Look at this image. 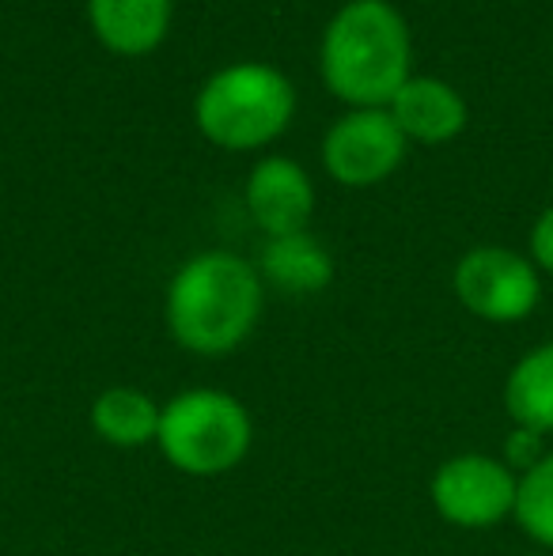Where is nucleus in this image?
I'll use <instances>...</instances> for the list:
<instances>
[{
	"label": "nucleus",
	"instance_id": "1",
	"mask_svg": "<svg viewBox=\"0 0 553 556\" xmlns=\"http://www.w3.org/2000/svg\"><path fill=\"white\" fill-rule=\"evenodd\" d=\"M266 311L259 265L231 250H201L175 269L163 300L167 333L193 356H228L243 349Z\"/></svg>",
	"mask_w": 553,
	"mask_h": 556
},
{
	"label": "nucleus",
	"instance_id": "2",
	"mask_svg": "<svg viewBox=\"0 0 553 556\" xmlns=\"http://www.w3.org/2000/svg\"><path fill=\"white\" fill-rule=\"evenodd\" d=\"M318 76L349 111L387 106L414 76L406 15L391 0H345L323 30Z\"/></svg>",
	"mask_w": 553,
	"mask_h": 556
},
{
	"label": "nucleus",
	"instance_id": "3",
	"mask_svg": "<svg viewBox=\"0 0 553 556\" xmlns=\"http://www.w3.org/2000/svg\"><path fill=\"white\" fill-rule=\"evenodd\" d=\"M296 117V88L277 65L236 61L205 76L193 99V125L224 152H262Z\"/></svg>",
	"mask_w": 553,
	"mask_h": 556
},
{
	"label": "nucleus",
	"instance_id": "4",
	"mask_svg": "<svg viewBox=\"0 0 553 556\" xmlns=\"http://www.w3.org/2000/svg\"><path fill=\"white\" fill-rule=\"evenodd\" d=\"M155 446L186 477H224L247 462L254 420L236 394L216 387L178 390L160 409Z\"/></svg>",
	"mask_w": 553,
	"mask_h": 556
},
{
	"label": "nucleus",
	"instance_id": "5",
	"mask_svg": "<svg viewBox=\"0 0 553 556\" xmlns=\"http://www.w3.org/2000/svg\"><path fill=\"white\" fill-rule=\"evenodd\" d=\"M455 300L489 326H516L535 315L542 300V273L512 247H474L451 273Z\"/></svg>",
	"mask_w": 553,
	"mask_h": 556
},
{
	"label": "nucleus",
	"instance_id": "6",
	"mask_svg": "<svg viewBox=\"0 0 553 556\" xmlns=\"http://www.w3.org/2000/svg\"><path fill=\"white\" fill-rule=\"evenodd\" d=\"M519 473L486 451L451 454L436 466L428 481V500L448 527L458 530H493L516 511Z\"/></svg>",
	"mask_w": 553,
	"mask_h": 556
},
{
	"label": "nucleus",
	"instance_id": "7",
	"mask_svg": "<svg viewBox=\"0 0 553 556\" xmlns=\"http://www.w3.org/2000/svg\"><path fill=\"white\" fill-rule=\"evenodd\" d=\"M410 140L387 106L345 111L323 137V170L345 190H368L406 163Z\"/></svg>",
	"mask_w": 553,
	"mask_h": 556
},
{
	"label": "nucleus",
	"instance_id": "8",
	"mask_svg": "<svg viewBox=\"0 0 553 556\" xmlns=\"http://www.w3.org/2000/svg\"><path fill=\"white\" fill-rule=\"evenodd\" d=\"M247 213L266 231V239L307 231L315 213V182L311 175L288 155H266L251 167L243 186Z\"/></svg>",
	"mask_w": 553,
	"mask_h": 556
},
{
	"label": "nucleus",
	"instance_id": "9",
	"mask_svg": "<svg viewBox=\"0 0 553 556\" xmlns=\"http://www.w3.org/2000/svg\"><path fill=\"white\" fill-rule=\"evenodd\" d=\"M387 114L402 129L410 144L440 148L455 140L470 122L466 99L440 76H410L399 88V96L387 103Z\"/></svg>",
	"mask_w": 553,
	"mask_h": 556
},
{
	"label": "nucleus",
	"instance_id": "10",
	"mask_svg": "<svg viewBox=\"0 0 553 556\" xmlns=\"http://www.w3.org/2000/svg\"><path fill=\"white\" fill-rule=\"evenodd\" d=\"M96 42L114 58H148L163 46L175 0H84Z\"/></svg>",
	"mask_w": 553,
	"mask_h": 556
},
{
	"label": "nucleus",
	"instance_id": "11",
	"mask_svg": "<svg viewBox=\"0 0 553 556\" xmlns=\"http://www.w3.org/2000/svg\"><path fill=\"white\" fill-rule=\"evenodd\" d=\"M259 277L285 295H318L334 280V257L311 231L280 235L262 247Z\"/></svg>",
	"mask_w": 553,
	"mask_h": 556
},
{
	"label": "nucleus",
	"instance_id": "12",
	"mask_svg": "<svg viewBox=\"0 0 553 556\" xmlns=\"http://www.w3.org/2000/svg\"><path fill=\"white\" fill-rule=\"evenodd\" d=\"M504 413L512 425L553 432V341L527 349L504 379Z\"/></svg>",
	"mask_w": 553,
	"mask_h": 556
},
{
	"label": "nucleus",
	"instance_id": "13",
	"mask_svg": "<svg viewBox=\"0 0 553 556\" xmlns=\"http://www.w3.org/2000/svg\"><path fill=\"white\" fill-rule=\"evenodd\" d=\"M160 409L148 390L137 387H111L91 402V432L118 451L155 443L160 432Z\"/></svg>",
	"mask_w": 553,
	"mask_h": 556
},
{
	"label": "nucleus",
	"instance_id": "14",
	"mask_svg": "<svg viewBox=\"0 0 553 556\" xmlns=\"http://www.w3.org/2000/svg\"><path fill=\"white\" fill-rule=\"evenodd\" d=\"M512 519L539 549L553 553V446L527 473H519Z\"/></svg>",
	"mask_w": 553,
	"mask_h": 556
},
{
	"label": "nucleus",
	"instance_id": "15",
	"mask_svg": "<svg viewBox=\"0 0 553 556\" xmlns=\"http://www.w3.org/2000/svg\"><path fill=\"white\" fill-rule=\"evenodd\" d=\"M546 451H550V446H546V435L535 432V428L512 425L508 440H504L501 458H504V466H508V469H516V473H527V469H531L535 462H539Z\"/></svg>",
	"mask_w": 553,
	"mask_h": 556
},
{
	"label": "nucleus",
	"instance_id": "16",
	"mask_svg": "<svg viewBox=\"0 0 553 556\" xmlns=\"http://www.w3.org/2000/svg\"><path fill=\"white\" fill-rule=\"evenodd\" d=\"M527 247H531V262L539 273H550L553 277V205L542 208L539 220H535L531 227V239H527Z\"/></svg>",
	"mask_w": 553,
	"mask_h": 556
},
{
	"label": "nucleus",
	"instance_id": "17",
	"mask_svg": "<svg viewBox=\"0 0 553 556\" xmlns=\"http://www.w3.org/2000/svg\"><path fill=\"white\" fill-rule=\"evenodd\" d=\"M531 556H550V553H531Z\"/></svg>",
	"mask_w": 553,
	"mask_h": 556
}]
</instances>
